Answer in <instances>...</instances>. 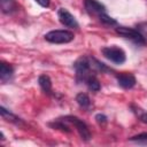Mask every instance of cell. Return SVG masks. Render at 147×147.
Listing matches in <instances>:
<instances>
[{
    "instance_id": "1",
    "label": "cell",
    "mask_w": 147,
    "mask_h": 147,
    "mask_svg": "<svg viewBox=\"0 0 147 147\" xmlns=\"http://www.w3.org/2000/svg\"><path fill=\"white\" fill-rule=\"evenodd\" d=\"M74 68L76 70V79L77 82H84L93 75V69L91 65V57L90 56H82L75 63Z\"/></svg>"
},
{
    "instance_id": "2",
    "label": "cell",
    "mask_w": 147,
    "mask_h": 147,
    "mask_svg": "<svg viewBox=\"0 0 147 147\" xmlns=\"http://www.w3.org/2000/svg\"><path fill=\"white\" fill-rule=\"evenodd\" d=\"M74 33L68 30H53L45 34V39L52 44H67L74 40Z\"/></svg>"
},
{
    "instance_id": "3",
    "label": "cell",
    "mask_w": 147,
    "mask_h": 147,
    "mask_svg": "<svg viewBox=\"0 0 147 147\" xmlns=\"http://www.w3.org/2000/svg\"><path fill=\"white\" fill-rule=\"evenodd\" d=\"M101 53L102 55L108 59L109 61L116 63V64H122L125 62L126 60V55H125V52L117 47V46H106V47H102L101 48Z\"/></svg>"
},
{
    "instance_id": "4",
    "label": "cell",
    "mask_w": 147,
    "mask_h": 147,
    "mask_svg": "<svg viewBox=\"0 0 147 147\" xmlns=\"http://www.w3.org/2000/svg\"><path fill=\"white\" fill-rule=\"evenodd\" d=\"M62 119H63L65 123H70V124H72V125L76 127L77 132L79 133L80 138H82L84 141H88V140L91 139V132H90L88 126L86 125L85 122H83L82 119H79L78 117L72 116V115L64 116V117H62Z\"/></svg>"
},
{
    "instance_id": "5",
    "label": "cell",
    "mask_w": 147,
    "mask_h": 147,
    "mask_svg": "<svg viewBox=\"0 0 147 147\" xmlns=\"http://www.w3.org/2000/svg\"><path fill=\"white\" fill-rule=\"evenodd\" d=\"M116 32L119 34V36H122V37H124V38H126V39H130V40H132L133 42H136V44H138V45H144V44H146V39L142 37V34L138 31V30H136V29H132V28H127V26H117L116 28Z\"/></svg>"
},
{
    "instance_id": "6",
    "label": "cell",
    "mask_w": 147,
    "mask_h": 147,
    "mask_svg": "<svg viewBox=\"0 0 147 147\" xmlns=\"http://www.w3.org/2000/svg\"><path fill=\"white\" fill-rule=\"evenodd\" d=\"M57 17H59V21L67 28H71V29L79 28V24L75 18V16L65 8H60L57 10Z\"/></svg>"
},
{
    "instance_id": "7",
    "label": "cell",
    "mask_w": 147,
    "mask_h": 147,
    "mask_svg": "<svg viewBox=\"0 0 147 147\" xmlns=\"http://www.w3.org/2000/svg\"><path fill=\"white\" fill-rule=\"evenodd\" d=\"M84 7L90 15H100L106 11V7L98 0H84Z\"/></svg>"
},
{
    "instance_id": "8",
    "label": "cell",
    "mask_w": 147,
    "mask_h": 147,
    "mask_svg": "<svg viewBox=\"0 0 147 147\" xmlns=\"http://www.w3.org/2000/svg\"><path fill=\"white\" fill-rule=\"evenodd\" d=\"M116 78H117L118 85L123 88H132L136 85V77L132 74H129V72L118 74Z\"/></svg>"
},
{
    "instance_id": "9",
    "label": "cell",
    "mask_w": 147,
    "mask_h": 147,
    "mask_svg": "<svg viewBox=\"0 0 147 147\" xmlns=\"http://www.w3.org/2000/svg\"><path fill=\"white\" fill-rule=\"evenodd\" d=\"M13 74H14L13 67L6 62H1V64H0V79L5 83V82L10 79Z\"/></svg>"
},
{
    "instance_id": "10",
    "label": "cell",
    "mask_w": 147,
    "mask_h": 147,
    "mask_svg": "<svg viewBox=\"0 0 147 147\" xmlns=\"http://www.w3.org/2000/svg\"><path fill=\"white\" fill-rule=\"evenodd\" d=\"M38 84L45 93L47 94L52 93V80L47 75H40L38 78Z\"/></svg>"
},
{
    "instance_id": "11",
    "label": "cell",
    "mask_w": 147,
    "mask_h": 147,
    "mask_svg": "<svg viewBox=\"0 0 147 147\" xmlns=\"http://www.w3.org/2000/svg\"><path fill=\"white\" fill-rule=\"evenodd\" d=\"M1 11L5 14H11L17 9V3L15 0H0Z\"/></svg>"
},
{
    "instance_id": "12",
    "label": "cell",
    "mask_w": 147,
    "mask_h": 147,
    "mask_svg": "<svg viewBox=\"0 0 147 147\" xmlns=\"http://www.w3.org/2000/svg\"><path fill=\"white\" fill-rule=\"evenodd\" d=\"M0 113H1L2 118L6 119V121H8V122H13V123H15V124H18V123L21 122V119H20L17 116H15L14 114H11V113H10L9 110H7L5 107H0Z\"/></svg>"
},
{
    "instance_id": "13",
    "label": "cell",
    "mask_w": 147,
    "mask_h": 147,
    "mask_svg": "<svg viewBox=\"0 0 147 147\" xmlns=\"http://www.w3.org/2000/svg\"><path fill=\"white\" fill-rule=\"evenodd\" d=\"M85 84H86L87 87H88L91 91H93V92H98V91L100 90V87H101L100 82L98 80V78H96L94 75L90 76V77L85 80Z\"/></svg>"
},
{
    "instance_id": "14",
    "label": "cell",
    "mask_w": 147,
    "mask_h": 147,
    "mask_svg": "<svg viewBox=\"0 0 147 147\" xmlns=\"http://www.w3.org/2000/svg\"><path fill=\"white\" fill-rule=\"evenodd\" d=\"M76 101L79 105V107L85 108V109L91 106V100H90V98L86 93H78L77 96H76Z\"/></svg>"
},
{
    "instance_id": "15",
    "label": "cell",
    "mask_w": 147,
    "mask_h": 147,
    "mask_svg": "<svg viewBox=\"0 0 147 147\" xmlns=\"http://www.w3.org/2000/svg\"><path fill=\"white\" fill-rule=\"evenodd\" d=\"M64 123H65V122H64L62 118H60V119L55 121L54 123H51L49 125H51L52 127L57 129V130H61V131H63V132H70V127H69L68 125H65Z\"/></svg>"
},
{
    "instance_id": "16",
    "label": "cell",
    "mask_w": 147,
    "mask_h": 147,
    "mask_svg": "<svg viewBox=\"0 0 147 147\" xmlns=\"http://www.w3.org/2000/svg\"><path fill=\"white\" fill-rule=\"evenodd\" d=\"M130 141L136 142L138 145H147V133H140L130 138Z\"/></svg>"
},
{
    "instance_id": "17",
    "label": "cell",
    "mask_w": 147,
    "mask_h": 147,
    "mask_svg": "<svg viewBox=\"0 0 147 147\" xmlns=\"http://www.w3.org/2000/svg\"><path fill=\"white\" fill-rule=\"evenodd\" d=\"M98 17H99V20H100V21H101L103 24H106V25H116V24H117L116 20H114L113 17L108 16L106 13H102V14H100Z\"/></svg>"
},
{
    "instance_id": "18",
    "label": "cell",
    "mask_w": 147,
    "mask_h": 147,
    "mask_svg": "<svg viewBox=\"0 0 147 147\" xmlns=\"http://www.w3.org/2000/svg\"><path fill=\"white\" fill-rule=\"evenodd\" d=\"M137 30L142 34V37L147 40V23L144 22V23H139L137 25Z\"/></svg>"
},
{
    "instance_id": "19",
    "label": "cell",
    "mask_w": 147,
    "mask_h": 147,
    "mask_svg": "<svg viewBox=\"0 0 147 147\" xmlns=\"http://www.w3.org/2000/svg\"><path fill=\"white\" fill-rule=\"evenodd\" d=\"M134 111L137 113V115H138L139 119H140L142 123L147 124V113H146V111H141L140 109H137V110H134Z\"/></svg>"
},
{
    "instance_id": "20",
    "label": "cell",
    "mask_w": 147,
    "mask_h": 147,
    "mask_svg": "<svg viewBox=\"0 0 147 147\" xmlns=\"http://www.w3.org/2000/svg\"><path fill=\"white\" fill-rule=\"evenodd\" d=\"M95 119H96V122L98 123H106L107 122V117L105 116V115H102V114H98L96 116H95Z\"/></svg>"
},
{
    "instance_id": "21",
    "label": "cell",
    "mask_w": 147,
    "mask_h": 147,
    "mask_svg": "<svg viewBox=\"0 0 147 147\" xmlns=\"http://www.w3.org/2000/svg\"><path fill=\"white\" fill-rule=\"evenodd\" d=\"M49 1H51V0H36L37 3H39L41 7H45V8L49 6Z\"/></svg>"
}]
</instances>
